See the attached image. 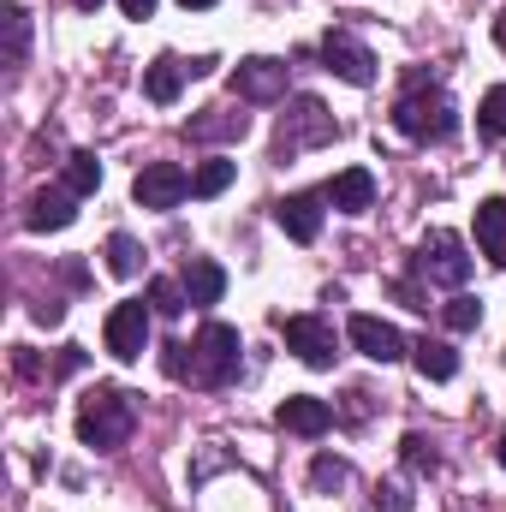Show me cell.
<instances>
[{"label": "cell", "instance_id": "cell-3", "mask_svg": "<svg viewBox=\"0 0 506 512\" xmlns=\"http://www.w3.org/2000/svg\"><path fill=\"white\" fill-rule=\"evenodd\" d=\"M334 137H340V126H334V114H328L316 96H292L286 114H280V131H274V155L286 161V155L322 149V143H334Z\"/></svg>", "mask_w": 506, "mask_h": 512}, {"label": "cell", "instance_id": "cell-38", "mask_svg": "<svg viewBox=\"0 0 506 512\" xmlns=\"http://www.w3.org/2000/svg\"><path fill=\"white\" fill-rule=\"evenodd\" d=\"M495 459H501V465H506V429H501V447H495Z\"/></svg>", "mask_w": 506, "mask_h": 512}, {"label": "cell", "instance_id": "cell-17", "mask_svg": "<svg viewBox=\"0 0 506 512\" xmlns=\"http://www.w3.org/2000/svg\"><path fill=\"white\" fill-rule=\"evenodd\" d=\"M185 78H191V66H185L179 54H161V60H155L149 72H143V96H149L155 108H167V102H179Z\"/></svg>", "mask_w": 506, "mask_h": 512}, {"label": "cell", "instance_id": "cell-9", "mask_svg": "<svg viewBox=\"0 0 506 512\" xmlns=\"http://www.w3.org/2000/svg\"><path fill=\"white\" fill-rule=\"evenodd\" d=\"M143 346H149V304H143V298L114 304V310H108V352H114L120 364H137Z\"/></svg>", "mask_w": 506, "mask_h": 512}, {"label": "cell", "instance_id": "cell-16", "mask_svg": "<svg viewBox=\"0 0 506 512\" xmlns=\"http://www.w3.org/2000/svg\"><path fill=\"white\" fill-rule=\"evenodd\" d=\"M24 221H30L36 233H60V227H72V221H78V197H72L66 185H54V191H36Z\"/></svg>", "mask_w": 506, "mask_h": 512}, {"label": "cell", "instance_id": "cell-26", "mask_svg": "<svg viewBox=\"0 0 506 512\" xmlns=\"http://www.w3.org/2000/svg\"><path fill=\"white\" fill-rule=\"evenodd\" d=\"M102 256H108V274H120V280H131V274L143 268V251H137V239H131V233H114Z\"/></svg>", "mask_w": 506, "mask_h": 512}, {"label": "cell", "instance_id": "cell-28", "mask_svg": "<svg viewBox=\"0 0 506 512\" xmlns=\"http://www.w3.org/2000/svg\"><path fill=\"white\" fill-rule=\"evenodd\" d=\"M477 131H483V137H506V84H495V90L483 96V108H477Z\"/></svg>", "mask_w": 506, "mask_h": 512}, {"label": "cell", "instance_id": "cell-31", "mask_svg": "<svg viewBox=\"0 0 506 512\" xmlns=\"http://www.w3.org/2000/svg\"><path fill=\"white\" fill-rule=\"evenodd\" d=\"M185 352H191V346H179V340H173V346H161V370H167L173 382H185V376H191V364H185Z\"/></svg>", "mask_w": 506, "mask_h": 512}, {"label": "cell", "instance_id": "cell-27", "mask_svg": "<svg viewBox=\"0 0 506 512\" xmlns=\"http://www.w3.org/2000/svg\"><path fill=\"white\" fill-rule=\"evenodd\" d=\"M399 453H405V465H411L417 477H429V471H441V453H435V441H429V435H417V429H411V435L399 441Z\"/></svg>", "mask_w": 506, "mask_h": 512}, {"label": "cell", "instance_id": "cell-37", "mask_svg": "<svg viewBox=\"0 0 506 512\" xmlns=\"http://www.w3.org/2000/svg\"><path fill=\"white\" fill-rule=\"evenodd\" d=\"M72 6H78V12H96V6H102V0H72Z\"/></svg>", "mask_w": 506, "mask_h": 512}, {"label": "cell", "instance_id": "cell-19", "mask_svg": "<svg viewBox=\"0 0 506 512\" xmlns=\"http://www.w3.org/2000/svg\"><path fill=\"white\" fill-rule=\"evenodd\" d=\"M411 364H417L423 382H453V376H459V352H453L447 340H429V334L411 346Z\"/></svg>", "mask_w": 506, "mask_h": 512}, {"label": "cell", "instance_id": "cell-2", "mask_svg": "<svg viewBox=\"0 0 506 512\" xmlns=\"http://www.w3.org/2000/svg\"><path fill=\"white\" fill-rule=\"evenodd\" d=\"M137 429V405H131L126 387H90L84 405H78V441L96 447V453H120Z\"/></svg>", "mask_w": 506, "mask_h": 512}, {"label": "cell", "instance_id": "cell-11", "mask_svg": "<svg viewBox=\"0 0 506 512\" xmlns=\"http://www.w3.org/2000/svg\"><path fill=\"white\" fill-rule=\"evenodd\" d=\"M322 203H328L322 191H292V197H280V203H274L280 233L298 239V245H316V239H322V215H328Z\"/></svg>", "mask_w": 506, "mask_h": 512}, {"label": "cell", "instance_id": "cell-22", "mask_svg": "<svg viewBox=\"0 0 506 512\" xmlns=\"http://www.w3.org/2000/svg\"><path fill=\"white\" fill-rule=\"evenodd\" d=\"M0 30H6V60L18 66V60L30 54V12H24L18 0H6V6H0Z\"/></svg>", "mask_w": 506, "mask_h": 512}, {"label": "cell", "instance_id": "cell-18", "mask_svg": "<svg viewBox=\"0 0 506 512\" xmlns=\"http://www.w3.org/2000/svg\"><path fill=\"white\" fill-rule=\"evenodd\" d=\"M179 280H185V292H191V304H197V310L221 304V292H227V268H221V262H209V256H191Z\"/></svg>", "mask_w": 506, "mask_h": 512}, {"label": "cell", "instance_id": "cell-24", "mask_svg": "<svg viewBox=\"0 0 506 512\" xmlns=\"http://www.w3.org/2000/svg\"><path fill=\"white\" fill-rule=\"evenodd\" d=\"M233 173H239L233 161H203V167L191 173V197H221V191L233 185Z\"/></svg>", "mask_w": 506, "mask_h": 512}, {"label": "cell", "instance_id": "cell-23", "mask_svg": "<svg viewBox=\"0 0 506 512\" xmlns=\"http://www.w3.org/2000/svg\"><path fill=\"white\" fill-rule=\"evenodd\" d=\"M185 304H191L185 280H167V274L149 280V310H155V316H185Z\"/></svg>", "mask_w": 506, "mask_h": 512}, {"label": "cell", "instance_id": "cell-30", "mask_svg": "<svg viewBox=\"0 0 506 512\" xmlns=\"http://www.w3.org/2000/svg\"><path fill=\"white\" fill-rule=\"evenodd\" d=\"M376 512H411L405 483H381V489H376Z\"/></svg>", "mask_w": 506, "mask_h": 512}, {"label": "cell", "instance_id": "cell-14", "mask_svg": "<svg viewBox=\"0 0 506 512\" xmlns=\"http://www.w3.org/2000/svg\"><path fill=\"white\" fill-rule=\"evenodd\" d=\"M340 215H364L370 203H376V173L370 167H346V173H334V185L322 191Z\"/></svg>", "mask_w": 506, "mask_h": 512}, {"label": "cell", "instance_id": "cell-6", "mask_svg": "<svg viewBox=\"0 0 506 512\" xmlns=\"http://www.w3.org/2000/svg\"><path fill=\"white\" fill-rule=\"evenodd\" d=\"M417 274H423V280H435V286H453V292H459V286L471 280L465 239H459V233H447V227H441V233H429V239L417 245Z\"/></svg>", "mask_w": 506, "mask_h": 512}, {"label": "cell", "instance_id": "cell-20", "mask_svg": "<svg viewBox=\"0 0 506 512\" xmlns=\"http://www.w3.org/2000/svg\"><path fill=\"white\" fill-rule=\"evenodd\" d=\"M477 245H483L489 262H501V268H506V197L477 203Z\"/></svg>", "mask_w": 506, "mask_h": 512}, {"label": "cell", "instance_id": "cell-5", "mask_svg": "<svg viewBox=\"0 0 506 512\" xmlns=\"http://www.w3.org/2000/svg\"><path fill=\"white\" fill-rule=\"evenodd\" d=\"M280 340H286V352H298L310 370H334V358H340V334H334V322H322V316H280Z\"/></svg>", "mask_w": 506, "mask_h": 512}, {"label": "cell", "instance_id": "cell-29", "mask_svg": "<svg viewBox=\"0 0 506 512\" xmlns=\"http://www.w3.org/2000/svg\"><path fill=\"white\" fill-rule=\"evenodd\" d=\"M346 477H352V465H346V459H334V453H322V459L310 465V483H316L322 495H328V489H346Z\"/></svg>", "mask_w": 506, "mask_h": 512}, {"label": "cell", "instance_id": "cell-34", "mask_svg": "<svg viewBox=\"0 0 506 512\" xmlns=\"http://www.w3.org/2000/svg\"><path fill=\"white\" fill-rule=\"evenodd\" d=\"M60 316H66V304H54V298H48V304H36V322H60Z\"/></svg>", "mask_w": 506, "mask_h": 512}, {"label": "cell", "instance_id": "cell-10", "mask_svg": "<svg viewBox=\"0 0 506 512\" xmlns=\"http://www.w3.org/2000/svg\"><path fill=\"white\" fill-rule=\"evenodd\" d=\"M233 96L239 102H280L286 96V60H268V54H251L233 66Z\"/></svg>", "mask_w": 506, "mask_h": 512}, {"label": "cell", "instance_id": "cell-32", "mask_svg": "<svg viewBox=\"0 0 506 512\" xmlns=\"http://www.w3.org/2000/svg\"><path fill=\"white\" fill-rule=\"evenodd\" d=\"M72 370H84V346H66L60 352V376H72Z\"/></svg>", "mask_w": 506, "mask_h": 512}, {"label": "cell", "instance_id": "cell-8", "mask_svg": "<svg viewBox=\"0 0 506 512\" xmlns=\"http://www.w3.org/2000/svg\"><path fill=\"white\" fill-rule=\"evenodd\" d=\"M322 66L334 72V78H346V84H376V54L352 36V30H328L322 36Z\"/></svg>", "mask_w": 506, "mask_h": 512}, {"label": "cell", "instance_id": "cell-35", "mask_svg": "<svg viewBox=\"0 0 506 512\" xmlns=\"http://www.w3.org/2000/svg\"><path fill=\"white\" fill-rule=\"evenodd\" d=\"M495 42H501V54H506V6H501V18H495Z\"/></svg>", "mask_w": 506, "mask_h": 512}, {"label": "cell", "instance_id": "cell-4", "mask_svg": "<svg viewBox=\"0 0 506 512\" xmlns=\"http://www.w3.org/2000/svg\"><path fill=\"white\" fill-rule=\"evenodd\" d=\"M239 328H227V322H203V334L191 340V382L203 387H227L239 376Z\"/></svg>", "mask_w": 506, "mask_h": 512}, {"label": "cell", "instance_id": "cell-36", "mask_svg": "<svg viewBox=\"0 0 506 512\" xmlns=\"http://www.w3.org/2000/svg\"><path fill=\"white\" fill-rule=\"evenodd\" d=\"M179 6H185V12H203V6H215V0H179Z\"/></svg>", "mask_w": 506, "mask_h": 512}, {"label": "cell", "instance_id": "cell-13", "mask_svg": "<svg viewBox=\"0 0 506 512\" xmlns=\"http://www.w3.org/2000/svg\"><path fill=\"white\" fill-rule=\"evenodd\" d=\"M245 131H251V114L245 108H203V114L185 120V137L191 143H239Z\"/></svg>", "mask_w": 506, "mask_h": 512}, {"label": "cell", "instance_id": "cell-25", "mask_svg": "<svg viewBox=\"0 0 506 512\" xmlns=\"http://www.w3.org/2000/svg\"><path fill=\"white\" fill-rule=\"evenodd\" d=\"M441 322H447V328H453V334H471V328H477V322H483V304H477V298H471V292H453V298H447V304H441Z\"/></svg>", "mask_w": 506, "mask_h": 512}, {"label": "cell", "instance_id": "cell-12", "mask_svg": "<svg viewBox=\"0 0 506 512\" xmlns=\"http://www.w3.org/2000/svg\"><path fill=\"white\" fill-rule=\"evenodd\" d=\"M346 340L370 358V364H399L411 346H405V334L393 328V322H381V316H352L346 322Z\"/></svg>", "mask_w": 506, "mask_h": 512}, {"label": "cell", "instance_id": "cell-1", "mask_svg": "<svg viewBox=\"0 0 506 512\" xmlns=\"http://www.w3.org/2000/svg\"><path fill=\"white\" fill-rule=\"evenodd\" d=\"M393 131L411 137V143H447V137L459 131V108H453V96H447L441 84L411 78L405 96L393 102Z\"/></svg>", "mask_w": 506, "mask_h": 512}, {"label": "cell", "instance_id": "cell-33", "mask_svg": "<svg viewBox=\"0 0 506 512\" xmlns=\"http://www.w3.org/2000/svg\"><path fill=\"white\" fill-rule=\"evenodd\" d=\"M126 18H155V0H120Z\"/></svg>", "mask_w": 506, "mask_h": 512}, {"label": "cell", "instance_id": "cell-15", "mask_svg": "<svg viewBox=\"0 0 506 512\" xmlns=\"http://www.w3.org/2000/svg\"><path fill=\"white\" fill-rule=\"evenodd\" d=\"M274 417H280V429H292V435H328V429H334V405H328V399H310V393H292Z\"/></svg>", "mask_w": 506, "mask_h": 512}, {"label": "cell", "instance_id": "cell-7", "mask_svg": "<svg viewBox=\"0 0 506 512\" xmlns=\"http://www.w3.org/2000/svg\"><path fill=\"white\" fill-rule=\"evenodd\" d=\"M131 197H137V209H179L191 197V173L179 161H149L131 179Z\"/></svg>", "mask_w": 506, "mask_h": 512}, {"label": "cell", "instance_id": "cell-21", "mask_svg": "<svg viewBox=\"0 0 506 512\" xmlns=\"http://www.w3.org/2000/svg\"><path fill=\"white\" fill-rule=\"evenodd\" d=\"M60 185H66L72 197H90V191L102 185V161H96L90 149H72V155H66V173H60Z\"/></svg>", "mask_w": 506, "mask_h": 512}]
</instances>
